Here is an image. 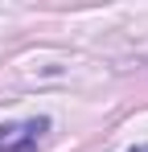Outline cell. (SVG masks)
<instances>
[{"mask_svg": "<svg viewBox=\"0 0 148 152\" xmlns=\"http://www.w3.org/2000/svg\"><path fill=\"white\" fill-rule=\"evenodd\" d=\"M49 119H21V124L0 127V152H37V144L45 140Z\"/></svg>", "mask_w": 148, "mask_h": 152, "instance_id": "obj_1", "label": "cell"}]
</instances>
